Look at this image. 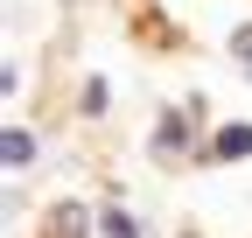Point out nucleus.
<instances>
[{
	"mask_svg": "<svg viewBox=\"0 0 252 238\" xmlns=\"http://www.w3.org/2000/svg\"><path fill=\"white\" fill-rule=\"evenodd\" d=\"M203 105H182V112H161V126H154V154H182L189 147V119Z\"/></svg>",
	"mask_w": 252,
	"mask_h": 238,
	"instance_id": "1",
	"label": "nucleus"
},
{
	"mask_svg": "<svg viewBox=\"0 0 252 238\" xmlns=\"http://www.w3.org/2000/svg\"><path fill=\"white\" fill-rule=\"evenodd\" d=\"M210 154H217V161H245V154H252V126H224Z\"/></svg>",
	"mask_w": 252,
	"mask_h": 238,
	"instance_id": "2",
	"label": "nucleus"
},
{
	"mask_svg": "<svg viewBox=\"0 0 252 238\" xmlns=\"http://www.w3.org/2000/svg\"><path fill=\"white\" fill-rule=\"evenodd\" d=\"M0 154H7V168H14V175L35 161V140H28V126H7V147H0Z\"/></svg>",
	"mask_w": 252,
	"mask_h": 238,
	"instance_id": "3",
	"label": "nucleus"
},
{
	"mask_svg": "<svg viewBox=\"0 0 252 238\" xmlns=\"http://www.w3.org/2000/svg\"><path fill=\"white\" fill-rule=\"evenodd\" d=\"M84 231V203H56V217H49V238H77Z\"/></svg>",
	"mask_w": 252,
	"mask_h": 238,
	"instance_id": "4",
	"label": "nucleus"
},
{
	"mask_svg": "<svg viewBox=\"0 0 252 238\" xmlns=\"http://www.w3.org/2000/svg\"><path fill=\"white\" fill-rule=\"evenodd\" d=\"M98 231H105V238H140V224L126 217V210H105V217H98Z\"/></svg>",
	"mask_w": 252,
	"mask_h": 238,
	"instance_id": "5",
	"label": "nucleus"
},
{
	"mask_svg": "<svg viewBox=\"0 0 252 238\" xmlns=\"http://www.w3.org/2000/svg\"><path fill=\"white\" fill-rule=\"evenodd\" d=\"M105 98H112V91H105V77H84V112H91V119L105 112Z\"/></svg>",
	"mask_w": 252,
	"mask_h": 238,
	"instance_id": "6",
	"label": "nucleus"
},
{
	"mask_svg": "<svg viewBox=\"0 0 252 238\" xmlns=\"http://www.w3.org/2000/svg\"><path fill=\"white\" fill-rule=\"evenodd\" d=\"M231 56H245V70H252V21H245V28H231Z\"/></svg>",
	"mask_w": 252,
	"mask_h": 238,
	"instance_id": "7",
	"label": "nucleus"
}]
</instances>
